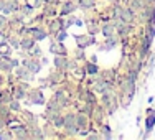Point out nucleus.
Returning <instances> with one entry per match:
<instances>
[{"mask_svg":"<svg viewBox=\"0 0 155 140\" xmlns=\"http://www.w3.org/2000/svg\"><path fill=\"white\" fill-rule=\"evenodd\" d=\"M74 40H76L78 46L83 48V50L89 45H96V40L93 35H74Z\"/></svg>","mask_w":155,"mask_h":140,"instance_id":"nucleus-1","label":"nucleus"},{"mask_svg":"<svg viewBox=\"0 0 155 140\" xmlns=\"http://www.w3.org/2000/svg\"><path fill=\"white\" fill-rule=\"evenodd\" d=\"M76 8H78V3L71 2V0H66V2L61 5L60 15H61V17H68L69 13H74V12H76Z\"/></svg>","mask_w":155,"mask_h":140,"instance_id":"nucleus-2","label":"nucleus"},{"mask_svg":"<svg viewBox=\"0 0 155 140\" xmlns=\"http://www.w3.org/2000/svg\"><path fill=\"white\" fill-rule=\"evenodd\" d=\"M28 33H31V35H33L35 41H36V40H38V41H41V40H45L46 36H48V31L43 30L41 27H38V28H36V27H30V28H28Z\"/></svg>","mask_w":155,"mask_h":140,"instance_id":"nucleus-3","label":"nucleus"},{"mask_svg":"<svg viewBox=\"0 0 155 140\" xmlns=\"http://www.w3.org/2000/svg\"><path fill=\"white\" fill-rule=\"evenodd\" d=\"M54 66L56 69H61V71H66L68 69V60H66L64 54H54Z\"/></svg>","mask_w":155,"mask_h":140,"instance_id":"nucleus-4","label":"nucleus"},{"mask_svg":"<svg viewBox=\"0 0 155 140\" xmlns=\"http://www.w3.org/2000/svg\"><path fill=\"white\" fill-rule=\"evenodd\" d=\"M87 114L86 112H83V110H81L79 114H76V125L79 129H86L87 125H89V119H87Z\"/></svg>","mask_w":155,"mask_h":140,"instance_id":"nucleus-5","label":"nucleus"},{"mask_svg":"<svg viewBox=\"0 0 155 140\" xmlns=\"http://www.w3.org/2000/svg\"><path fill=\"white\" fill-rule=\"evenodd\" d=\"M50 51L54 54H64L66 56V46H63V41H56V40H54L50 45Z\"/></svg>","mask_w":155,"mask_h":140,"instance_id":"nucleus-6","label":"nucleus"},{"mask_svg":"<svg viewBox=\"0 0 155 140\" xmlns=\"http://www.w3.org/2000/svg\"><path fill=\"white\" fill-rule=\"evenodd\" d=\"M27 96L30 97L31 104H43L45 102V97H43L41 91H31V93H27Z\"/></svg>","mask_w":155,"mask_h":140,"instance_id":"nucleus-7","label":"nucleus"},{"mask_svg":"<svg viewBox=\"0 0 155 140\" xmlns=\"http://www.w3.org/2000/svg\"><path fill=\"white\" fill-rule=\"evenodd\" d=\"M116 25H110V23H106V25H102V28H101V33L106 36V38H109V36H114V33H116Z\"/></svg>","mask_w":155,"mask_h":140,"instance_id":"nucleus-8","label":"nucleus"},{"mask_svg":"<svg viewBox=\"0 0 155 140\" xmlns=\"http://www.w3.org/2000/svg\"><path fill=\"white\" fill-rule=\"evenodd\" d=\"M153 125H155V114H147L145 117V132L150 134L153 130Z\"/></svg>","mask_w":155,"mask_h":140,"instance_id":"nucleus-9","label":"nucleus"},{"mask_svg":"<svg viewBox=\"0 0 155 140\" xmlns=\"http://www.w3.org/2000/svg\"><path fill=\"white\" fill-rule=\"evenodd\" d=\"M35 46V38H20V48L21 50L30 51Z\"/></svg>","mask_w":155,"mask_h":140,"instance_id":"nucleus-10","label":"nucleus"},{"mask_svg":"<svg viewBox=\"0 0 155 140\" xmlns=\"http://www.w3.org/2000/svg\"><path fill=\"white\" fill-rule=\"evenodd\" d=\"M84 71H86V74H97V73H99V68H97V64H96V61L86 63V66H84Z\"/></svg>","mask_w":155,"mask_h":140,"instance_id":"nucleus-11","label":"nucleus"},{"mask_svg":"<svg viewBox=\"0 0 155 140\" xmlns=\"http://www.w3.org/2000/svg\"><path fill=\"white\" fill-rule=\"evenodd\" d=\"M56 5H51V3H45V13L46 17H56Z\"/></svg>","mask_w":155,"mask_h":140,"instance_id":"nucleus-12","label":"nucleus"},{"mask_svg":"<svg viewBox=\"0 0 155 140\" xmlns=\"http://www.w3.org/2000/svg\"><path fill=\"white\" fill-rule=\"evenodd\" d=\"M78 7L83 10H89L94 7V0H78Z\"/></svg>","mask_w":155,"mask_h":140,"instance_id":"nucleus-13","label":"nucleus"},{"mask_svg":"<svg viewBox=\"0 0 155 140\" xmlns=\"http://www.w3.org/2000/svg\"><path fill=\"white\" fill-rule=\"evenodd\" d=\"M66 38H68V33H66L64 28H61V30H58L54 33V40H56V41H64Z\"/></svg>","mask_w":155,"mask_h":140,"instance_id":"nucleus-14","label":"nucleus"},{"mask_svg":"<svg viewBox=\"0 0 155 140\" xmlns=\"http://www.w3.org/2000/svg\"><path fill=\"white\" fill-rule=\"evenodd\" d=\"M101 132H102V138H112V134H110V127H109V125L107 124H104V125H102V127H101Z\"/></svg>","mask_w":155,"mask_h":140,"instance_id":"nucleus-15","label":"nucleus"},{"mask_svg":"<svg viewBox=\"0 0 155 140\" xmlns=\"http://www.w3.org/2000/svg\"><path fill=\"white\" fill-rule=\"evenodd\" d=\"M28 56H31V58H40L41 56V48H36V46H33L31 50H30V53H28Z\"/></svg>","mask_w":155,"mask_h":140,"instance_id":"nucleus-16","label":"nucleus"},{"mask_svg":"<svg viewBox=\"0 0 155 140\" xmlns=\"http://www.w3.org/2000/svg\"><path fill=\"white\" fill-rule=\"evenodd\" d=\"M7 25H8V17H7V15H0V30H3Z\"/></svg>","mask_w":155,"mask_h":140,"instance_id":"nucleus-17","label":"nucleus"},{"mask_svg":"<svg viewBox=\"0 0 155 140\" xmlns=\"http://www.w3.org/2000/svg\"><path fill=\"white\" fill-rule=\"evenodd\" d=\"M8 40V45L13 48H20V38H7Z\"/></svg>","mask_w":155,"mask_h":140,"instance_id":"nucleus-18","label":"nucleus"},{"mask_svg":"<svg viewBox=\"0 0 155 140\" xmlns=\"http://www.w3.org/2000/svg\"><path fill=\"white\" fill-rule=\"evenodd\" d=\"M76 61L78 60H86V56H84V50L83 48H79V50H76V54H74Z\"/></svg>","mask_w":155,"mask_h":140,"instance_id":"nucleus-19","label":"nucleus"},{"mask_svg":"<svg viewBox=\"0 0 155 140\" xmlns=\"http://www.w3.org/2000/svg\"><path fill=\"white\" fill-rule=\"evenodd\" d=\"M45 3H51V5H58L60 0H45Z\"/></svg>","mask_w":155,"mask_h":140,"instance_id":"nucleus-20","label":"nucleus"},{"mask_svg":"<svg viewBox=\"0 0 155 140\" xmlns=\"http://www.w3.org/2000/svg\"><path fill=\"white\" fill-rule=\"evenodd\" d=\"M145 114H155V109H152V107H149L145 110Z\"/></svg>","mask_w":155,"mask_h":140,"instance_id":"nucleus-21","label":"nucleus"},{"mask_svg":"<svg viewBox=\"0 0 155 140\" xmlns=\"http://www.w3.org/2000/svg\"><path fill=\"white\" fill-rule=\"evenodd\" d=\"M3 7H5V0H0V12L3 10Z\"/></svg>","mask_w":155,"mask_h":140,"instance_id":"nucleus-22","label":"nucleus"}]
</instances>
